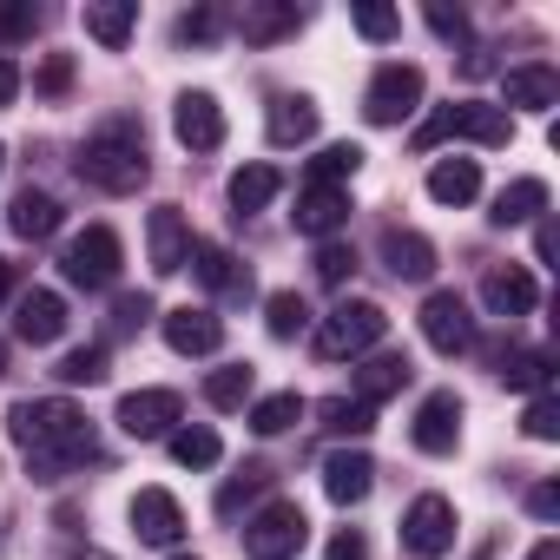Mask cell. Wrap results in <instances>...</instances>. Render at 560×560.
Segmentation results:
<instances>
[{
	"mask_svg": "<svg viewBox=\"0 0 560 560\" xmlns=\"http://www.w3.org/2000/svg\"><path fill=\"white\" fill-rule=\"evenodd\" d=\"M8 435L27 448V475H34V481H67L80 462L100 455L93 422H86L73 402H60V396L14 402V409H8Z\"/></svg>",
	"mask_w": 560,
	"mask_h": 560,
	"instance_id": "cell-1",
	"label": "cell"
},
{
	"mask_svg": "<svg viewBox=\"0 0 560 560\" xmlns=\"http://www.w3.org/2000/svg\"><path fill=\"white\" fill-rule=\"evenodd\" d=\"M145 172H152V159H145V126H139V119H106V126L80 145V178L100 185L106 198L139 191Z\"/></svg>",
	"mask_w": 560,
	"mask_h": 560,
	"instance_id": "cell-2",
	"label": "cell"
},
{
	"mask_svg": "<svg viewBox=\"0 0 560 560\" xmlns=\"http://www.w3.org/2000/svg\"><path fill=\"white\" fill-rule=\"evenodd\" d=\"M389 337V311L370 304V298H343L324 324H317V357L324 363H343V357H363Z\"/></svg>",
	"mask_w": 560,
	"mask_h": 560,
	"instance_id": "cell-3",
	"label": "cell"
},
{
	"mask_svg": "<svg viewBox=\"0 0 560 560\" xmlns=\"http://www.w3.org/2000/svg\"><path fill=\"white\" fill-rule=\"evenodd\" d=\"M311 540V514L298 501H270L244 521V553L250 560H298Z\"/></svg>",
	"mask_w": 560,
	"mask_h": 560,
	"instance_id": "cell-4",
	"label": "cell"
},
{
	"mask_svg": "<svg viewBox=\"0 0 560 560\" xmlns=\"http://www.w3.org/2000/svg\"><path fill=\"white\" fill-rule=\"evenodd\" d=\"M442 139H475V145H508L514 139V119L501 113V106H488V100H462V106H442L422 132H416V145L429 152V145H442Z\"/></svg>",
	"mask_w": 560,
	"mask_h": 560,
	"instance_id": "cell-5",
	"label": "cell"
},
{
	"mask_svg": "<svg viewBox=\"0 0 560 560\" xmlns=\"http://www.w3.org/2000/svg\"><path fill=\"white\" fill-rule=\"evenodd\" d=\"M119 264H126V250H119V231H113V224H86V231L67 244V257H60L67 284H80V291H106L113 277H119Z\"/></svg>",
	"mask_w": 560,
	"mask_h": 560,
	"instance_id": "cell-6",
	"label": "cell"
},
{
	"mask_svg": "<svg viewBox=\"0 0 560 560\" xmlns=\"http://www.w3.org/2000/svg\"><path fill=\"white\" fill-rule=\"evenodd\" d=\"M416 106H422V67H409V60L376 67V80H370V93H363V119H370V126H402Z\"/></svg>",
	"mask_w": 560,
	"mask_h": 560,
	"instance_id": "cell-7",
	"label": "cell"
},
{
	"mask_svg": "<svg viewBox=\"0 0 560 560\" xmlns=\"http://www.w3.org/2000/svg\"><path fill=\"white\" fill-rule=\"evenodd\" d=\"M402 547L416 560H442L455 547V501L448 494H416L402 514Z\"/></svg>",
	"mask_w": 560,
	"mask_h": 560,
	"instance_id": "cell-8",
	"label": "cell"
},
{
	"mask_svg": "<svg viewBox=\"0 0 560 560\" xmlns=\"http://www.w3.org/2000/svg\"><path fill=\"white\" fill-rule=\"evenodd\" d=\"M113 422L132 442H159V435H172L185 422V396L178 389H132V396H119V416Z\"/></svg>",
	"mask_w": 560,
	"mask_h": 560,
	"instance_id": "cell-9",
	"label": "cell"
},
{
	"mask_svg": "<svg viewBox=\"0 0 560 560\" xmlns=\"http://www.w3.org/2000/svg\"><path fill=\"white\" fill-rule=\"evenodd\" d=\"M422 337H429V350H442V357L475 350V317H468V298H462V291H429V304H422Z\"/></svg>",
	"mask_w": 560,
	"mask_h": 560,
	"instance_id": "cell-10",
	"label": "cell"
},
{
	"mask_svg": "<svg viewBox=\"0 0 560 560\" xmlns=\"http://www.w3.org/2000/svg\"><path fill=\"white\" fill-rule=\"evenodd\" d=\"M409 442H416L422 455H455V442H462V396H455V389L422 396V409H416V422H409Z\"/></svg>",
	"mask_w": 560,
	"mask_h": 560,
	"instance_id": "cell-11",
	"label": "cell"
},
{
	"mask_svg": "<svg viewBox=\"0 0 560 560\" xmlns=\"http://www.w3.org/2000/svg\"><path fill=\"white\" fill-rule=\"evenodd\" d=\"M145 257H152L159 277H178V270H185V257H191V224H185L178 205H152V218H145Z\"/></svg>",
	"mask_w": 560,
	"mask_h": 560,
	"instance_id": "cell-12",
	"label": "cell"
},
{
	"mask_svg": "<svg viewBox=\"0 0 560 560\" xmlns=\"http://www.w3.org/2000/svg\"><path fill=\"white\" fill-rule=\"evenodd\" d=\"M185 264H191V277H198L205 291H218V298H237V304L250 298V264H237L224 244H211V237H191V257H185Z\"/></svg>",
	"mask_w": 560,
	"mask_h": 560,
	"instance_id": "cell-13",
	"label": "cell"
},
{
	"mask_svg": "<svg viewBox=\"0 0 560 560\" xmlns=\"http://www.w3.org/2000/svg\"><path fill=\"white\" fill-rule=\"evenodd\" d=\"M172 132H178L185 152H218V145H224V106H218L211 93H178Z\"/></svg>",
	"mask_w": 560,
	"mask_h": 560,
	"instance_id": "cell-14",
	"label": "cell"
},
{
	"mask_svg": "<svg viewBox=\"0 0 560 560\" xmlns=\"http://www.w3.org/2000/svg\"><path fill=\"white\" fill-rule=\"evenodd\" d=\"M132 534L145 547H178L185 540V508L165 494V488H139L132 494Z\"/></svg>",
	"mask_w": 560,
	"mask_h": 560,
	"instance_id": "cell-15",
	"label": "cell"
},
{
	"mask_svg": "<svg viewBox=\"0 0 560 560\" xmlns=\"http://www.w3.org/2000/svg\"><path fill=\"white\" fill-rule=\"evenodd\" d=\"M159 324H165V343H172L178 357H218V350H224V317H211V311L178 304V311H165Z\"/></svg>",
	"mask_w": 560,
	"mask_h": 560,
	"instance_id": "cell-16",
	"label": "cell"
},
{
	"mask_svg": "<svg viewBox=\"0 0 560 560\" xmlns=\"http://www.w3.org/2000/svg\"><path fill=\"white\" fill-rule=\"evenodd\" d=\"M370 488H376V462H370L363 448H337V455H324V494H330L337 508L370 501Z\"/></svg>",
	"mask_w": 560,
	"mask_h": 560,
	"instance_id": "cell-17",
	"label": "cell"
},
{
	"mask_svg": "<svg viewBox=\"0 0 560 560\" xmlns=\"http://www.w3.org/2000/svg\"><path fill=\"white\" fill-rule=\"evenodd\" d=\"M383 270L402 277V284H429V277H435V244H429L422 231L389 224V231H383Z\"/></svg>",
	"mask_w": 560,
	"mask_h": 560,
	"instance_id": "cell-18",
	"label": "cell"
},
{
	"mask_svg": "<svg viewBox=\"0 0 560 560\" xmlns=\"http://www.w3.org/2000/svg\"><path fill=\"white\" fill-rule=\"evenodd\" d=\"M481 304H488L494 317H527V311L540 304V284H534L521 264H494V270L481 277Z\"/></svg>",
	"mask_w": 560,
	"mask_h": 560,
	"instance_id": "cell-19",
	"label": "cell"
},
{
	"mask_svg": "<svg viewBox=\"0 0 560 560\" xmlns=\"http://www.w3.org/2000/svg\"><path fill=\"white\" fill-rule=\"evenodd\" d=\"M298 27H304V14L291 8V0H244V14H237L244 47H277V40H291Z\"/></svg>",
	"mask_w": 560,
	"mask_h": 560,
	"instance_id": "cell-20",
	"label": "cell"
},
{
	"mask_svg": "<svg viewBox=\"0 0 560 560\" xmlns=\"http://www.w3.org/2000/svg\"><path fill=\"white\" fill-rule=\"evenodd\" d=\"M14 337L21 343H60L67 337V298L60 291H27L14 304Z\"/></svg>",
	"mask_w": 560,
	"mask_h": 560,
	"instance_id": "cell-21",
	"label": "cell"
},
{
	"mask_svg": "<svg viewBox=\"0 0 560 560\" xmlns=\"http://www.w3.org/2000/svg\"><path fill=\"white\" fill-rule=\"evenodd\" d=\"M291 218H298L304 237H330V231L350 224V191H343V185H304V198H298Z\"/></svg>",
	"mask_w": 560,
	"mask_h": 560,
	"instance_id": "cell-22",
	"label": "cell"
},
{
	"mask_svg": "<svg viewBox=\"0 0 560 560\" xmlns=\"http://www.w3.org/2000/svg\"><path fill=\"white\" fill-rule=\"evenodd\" d=\"M409 376H416V363H409L402 350H383V357H370V363L357 370V402H363V409H376V402L402 396V389H409Z\"/></svg>",
	"mask_w": 560,
	"mask_h": 560,
	"instance_id": "cell-23",
	"label": "cell"
},
{
	"mask_svg": "<svg viewBox=\"0 0 560 560\" xmlns=\"http://www.w3.org/2000/svg\"><path fill=\"white\" fill-rule=\"evenodd\" d=\"M501 93H508V106H521V113H553V106H560V73L534 60V67H514V73L501 80ZM508 106H501V113H508Z\"/></svg>",
	"mask_w": 560,
	"mask_h": 560,
	"instance_id": "cell-24",
	"label": "cell"
},
{
	"mask_svg": "<svg viewBox=\"0 0 560 560\" xmlns=\"http://www.w3.org/2000/svg\"><path fill=\"white\" fill-rule=\"evenodd\" d=\"M264 126H270V145H311V139H317V100H304V93H277Z\"/></svg>",
	"mask_w": 560,
	"mask_h": 560,
	"instance_id": "cell-25",
	"label": "cell"
},
{
	"mask_svg": "<svg viewBox=\"0 0 560 560\" xmlns=\"http://www.w3.org/2000/svg\"><path fill=\"white\" fill-rule=\"evenodd\" d=\"M80 27L100 40V47H126L132 40V27H139V8H132V0H86V14H80Z\"/></svg>",
	"mask_w": 560,
	"mask_h": 560,
	"instance_id": "cell-26",
	"label": "cell"
},
{
	"mask_svg": "<svg viewBox=\"0 0 560 560\" xmlns=\"http://www.w3.org/2000/svg\"><path fill=\"white\" fill-rule=\"evenodd\" d=\"M8 224H14V237L40 244V237H54V231H60V198H54V191H40V185H27V191L14 198Z\"/></svg>",
	"mask_w": 560,
	"mask_h": 560,
	"instance_id": "cell-27",
	"label": "cell"
},
{
	"mask_svg": "<svg viewBox=\"0 0 560 560\" xmlns=\"http://www.w3.org/2000/svg\"><path fill=\"white\" fill-rule=\"evenodd\" d=\"M547 211V178H514V185H501L494 191V224L508 231V224H527V218H540Z\"/></svg>",
	"mask_w": 560,
	"mask_h": 560,
	"instance_id": "cell-28",
	"label": "cell"
},
{
	"mask_svg": "<svg viewBox=\"0 0 560 560\" xmlns=\"http://www.w3.org/2000/svg\"><path fill=\"white\" fill-rule=\"evenodd\" d=\"M429 198H435V205H468V198H481V165H475V159H442V165L429 172Z\"/></svg>",
	"mask_w": 560,
	"mask_h": 560,
	"instance_id": "cell-29",
	"label": "cell"
},
{
	"mask_svg": "<svg viewBox=\"0 0 560 560\" xmlns=\"http://www.w3.org/2000/svg\"><path fill=\"white\" fill-rule=\"evenodd\" d=\"M277 191H284V172H277V165H237V172H231V205H237V218H244V211H264Z\"/></svg>",
	"mask_w": 560,
	"mask_h": 560,
	"instance_id": "cell-30",
	"label": "cell"
},
{
	"mask_svg": "<svg viewBox=\"0 0 560 560\" xmlns=\"http://www.w3.org/2000/svg\"><path fill=\"white\" fill-rule=\"evenodd\" d=\"M304 422V396L298 389H277V396H257L250 402V429L257 435H284V429H298Z\"/></svg>",
	"mask_w": 560,
	"mask_h": 560,
	"instance_id": "cell-31",
	"label": "cell"
},
{
	"mask_svg": "<svg viewBox=\"0 0 560 560\" xmlns=\"http://www.w3.org/2000/svg\"><path fill=\"white\" fill-rule=\"evenodd\" d=\"M250 389H257V370H250V363H224V370L205 376V402H211V409H244Z\"/></svg>",
	"mask_w": 560,
	"mask_h": 560,
	"instance_id": "cell-32",
	"label": "cell"
},
{
	"mask_svg": "<svg viewBox=\"0 0 560 560\" xmlns=\"http://www.w3.org/2000/svg\"><path fill=\"white\" fill-rule=\"evenodd\" d=\"M317 416H324V429H330V435H343V442H363V435L376 429V409H363L357 396H324V402H317Z\"/></svg>",
	"mask_w": 560,
	"mask_h": 560,
	"instance_id": "cell-33",
	"label": "cell"
},
{
	"mask_svg": "<svg viewBox=\"0 0 560 560\" xmlns=\"http://www.w3.org/2000/svg\"><path fill=\"white\" fill-rule=\"evenodd\" d=\"M270 481H277V475H270L264 462H244V468L218 488V514H224V521H237V508H250L257 494H270Z\"/></svg>",
	"mask_w": 560,
	"mask_h": 560,
	"instance_id": "cell-34",
	"label": "cell"
},
{
	"mask_svg": "<svg viewBox=\"0 0 560 560\" xmlns=\"http://www.w3.org/2000/svg\"><path fill=\"white\" fill-rule=\"evenodd\" d=\"M264 324H270V337H277V343H291V337H304V330H311V304H304L298 291H277V298L264 304Z\"/></svg>",
	"mask_w": 560,
	"mask_h": 560,
	"instance_id": "cell-35",
	"label": "cell"
},
{
	"mask_svg": "<svg viewBox=\"0 0 560 560\" xmlns=\"http://www.w3.org/2000/svg\"><path fill=\"white\" fill-rule=\"evenodd\" d=\"M165 442H172V462H178V468H211V462L224 455L218 429H172Z\"/></svg>",
	"mask_w": 560,
	"mask_h": 560,
	"instance_id": "cell-36",
	"label": "cell"
},
{
	"mask_svg": "<svg viewBox=\"0 0 560 560\" xmlns=\"http://www.w3.org/2000/svg\"><path fill=\"white\" fill-rule=\"evenodd\" d=\"M357 165H363V145L337 139V145H324L311 159V185H343V178H357Z\"/></svg>",
	"mask_w": 560,
	"mask_h": 560,
	"instance_id": "cell-37",
	"label": "cell"
},
{
	"mask_svg": "<svg viewBox=\"0 0 560 560\" xmlns=\"http://www.w3.org/2000/svg\"><path fill=\"white\" fill-rule=\"evenodd\" d=\"M54 376H60V383H86V389L106 383V343H80V350H67Z\"/></svg>",
	"mask_w": 560,
	"mask_h": 560,
	"instance_id": "cell-38",
	"label": "cell"
},
{
	"mask_svg": "<svg viewBox=\"0 0 560 560\" xmlns=\"http://www.w3.org/2000/svg\"><path fill=\"white\" fill-rule=\"evenodd\" d=\"M501 383H508V389H540V396H547V350L508 357V363H501Z\"/></svg>",
	"mask_w": 560,
	"mask_h": 560,
	"instance_id": "cell-39",
	"label": "cell"
},
{
	"mask_svg": "<svg viewBox=\"0 0 560 560\" xmlns=\"http://www.w3.org/2000/svg\"><path fill=\"white\" fill-rule=\"evenodd\" d=\"M521 435H527V442H553V435H560V402H553V396H534L527 416H521Z\"/></svg>",
	"mask_w": 560,
	"mask_h": 560,
	"instance_id": "cell-40",
	"label": "cell"
},
{
	"mask_svg": "<svg viewBox=\"0 0 560 560\" xmlns=\"http://www.w3.org/2000/svg\"><path fill=\"white\" fill-rule=\"evenodd\" d=\"M350 21H357V34H363V40H376V47H383V40H396V27H402V21H396V8H376V0H363Z\"/></svg>",
	"mask_w": 560,
	"mask_h": 560,
	"instance_id": "cell-41",
	"label": "cell"
},
{
	"mask_svg": "<svg viewBox=\"0 0 560 560\" xmlns=\"http://www.w3.org/2000/svg\"><path fill=\"white\" fill-rule=\"evenodd\" d=\"M350 270H357V250L350 244H324L317 250V277H324V284H343Z\"/></svg>",
	"mask_w": 560,
	"mask_h": 560,
	"instance_id": "cell-42",
	"label": "cell"
},
{
	"mask_svg": "<svg viewBox=\"0 0 560 560\" xmlns=\"http://www.w3.org/2000/svg\"><path fill=\"white\" fill-rule=\"evenodd\" d=\"M40 27V14L27 8V0H21V8H0V47H14V40H27Z\"/></svg>",
	"mask_w": 560,
	"mask_h": 560,
	"instance_id": "cell-43",
	"label": "cell"
},
{
	"mask_svg": "<svg viewBox=\"0 0 560 560\" xmlns=\"http://www.w3.org/2000/svg\"><path fill=\"white\" fill-rule=\"evenodd\" d=\"M218 27H224V14H218V8H198V14H185V21H178V40L205 47V40H218Z\"/></svg>",
	"mask_w": 560,
	"mask_h": 560,
	"instance_id": "cell-44",
	"label": "cell"
},
{
	"mask_svg": "<svg viewBox=\"0 0 560 560\" xmlns=\"http://www.w3.org/2000/svg\"><path fill=\"white\" fill-rule=\"evenodd\" d=\"M145 317H152V298H139V291H132V298H119V304H113V330H119V337H132V330H139V324H145Z\"/></svg>",
	"mask_w": 560,
	"mask_h": 560,
	"instance_id": "cell-45",
	"label": "cell"
},
{
	"mask_svg": "<svg viewBox=\"0 0 560 560\" xmlns=\"http://www.w3.org/2000/svg\"><path fill=\"white\" fill-rule=\"evenodd\" d=\"M67 86H73V60H67V54H54V60L40 67V93H47V100H60Z\"/></svg>",
	"mask_w": 560,
	"mask_h": 560,
	"instance_id": "cell-46",
	"label": "cell"
},
{
	"mask_svg": "<svg viewBox=\"0 0 560 560\" xmlns=\"http://www.w3.org/2000/svg\"><path fill=\"white\" fill-rule=\"evenodd\" d=\"M324 560H370V540H363L357 527H343V534H330V547H324Z\"/></svg>",
	"mask_w": 560,
	"mask_h": 560,
	"instance_id": "cell-47",
	"label": "cell"
},
{
	"mask_svg": "<svg viewBox=\"0 0 560 560\" xmlns=\"http://www.w3.org/2000/svg\"><path fill=\"white\" fill-rule=\"evenodd\" d=\"M422 21H429L442 40H468V14H462V8H455V14H448V8H429Z\"/></svg>",
	"mask_w": 560,
	"mask_h": 560,
	"instance_id": "cell-48",
	"label": "cell"
},
{
	"mask_svg": "<svg viewBox=\"0 0 560 560\" xmlns=\"http://www.w3.org/2000/svg\"><path fill=\"white\" fill-rule=\"evenodd\" d=\"M527 514H534V521H560V488H553V481H540V488L527 494Z\"/></svg>",
	"mask_w": 560,
	"mask_h": 560,
	"instance_id": "cell-49",
	"label": "cell"
},
{
	"mask_svg": "<svg viewBox=\"0 0 560 560\" xmlns=\"http://www.w3.org/2000/svg\"><path fill=\"white\" fill-rule=\"evenodd\" d=\"M14 93H21V67L0 54V106H14Z\"/></svg>",
	"mask_w": 560,
	"mask_h": 560,
	"instance_id": "cell-50",
	"label": "cell"
},
{
	"mask_svg": "<svg viewBox=\"0 0 560 560\" xmlns=\"http://www.w3.org/2000/svg\"><path fill=\"white\" fill-rule=\"evenodd\" d=\"M488 73H494V54H488V47H475V54L462 60V80H488Z\"/></svg>",
	"mask_w": 560,
	"mask_h": 560,
	"instance_id": "cell-51",
	"label": "cell"
},
{
	"mask_svg": "<svg viewBox=\"0 0 560 560\" xmlns=\"http://www.w3.org/2000/svg\"><path fill=\"white\" fill-rule=\"evenodd\" d=\"M527 560H560V540H553V534H547V540H534V547H527Z\"/></svg>",
	"mask_w": 560,
	"mask_h": 560,
	"instance_id": "cell-52",
	"label": "cell"
},
{
	"mask_svg": "<svg viewBox=\"0 0 560 560\" xmlns=\"http://www.w3.org/2000/svg\"><path fill=\"white\" fill-rule=\"evenodd\" d=\"M8 291H14V264L0 257V304H8Z\"/></svg>",
	"mask_w": 560,
	"mask_h": 560,
	"instance_id": "cell-53",
	"label": "cell"
},
{
	"mask_svg": "<svg viewBox=\"0 0 560 560\" xmlns=\"http://www.w3.org/2000/svg\"><path fill=\"white\" fill-rule=\"evenodd\" d=\"M73 560H113V553H100V547H86V553H73Z\"/></svg>",
	"mask_w": 560,
	"mask_h": 560,
	"instance_id": "cell-54",
	"label": "cell"
},
{
	"mask_svg": "<svg viewBox=\"0 0 560 560\" xmlns=\"http://www.w3.org/2000/svg\"><path fill=\"white\" fill-rule=\"evenodd\" d=\"M0 376H8V343H0Z\"/></svg>",
	"mask_w": 560,
	"mask_h": 560,
	"instance_id": "cell-55",
	"label": "cell"
},
{
	"mask_svg": "<svg viewBox=\"0 0 560 560\" xmlns=\"http://www.w3.org/2000/svg\"><path fill=\"white\" fill-rule=\"evenodd\" d=\"M172 560H198V553H172Z\"/></svg>",
	"mask_w": 560,
	"mask_h": 560,
	"instance_id": "cell-56",
	"label": "cell"
},
{
	"mask_svg": "<svg viewBox=\"0 0 560 560\" xmlns=\"http://www.w3.org/2000/svg\"><path fill=\"white\" fill-rule=\"evenodd\" d=\"M0 165H8V145H0Z\"/></svg>",
	"mask_w": 560,
	"mask_h": 560,
	"instance_id": "cell-57",
	"label": "cell"
}]
</instances>
